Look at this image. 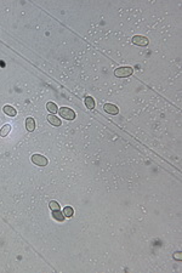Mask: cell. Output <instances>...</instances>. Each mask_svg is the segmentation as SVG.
<instances>
[{
    "mask_svg": "<svg viewBox=\"0 0 182 273\" xmlns=\"http://www.w3.org/2000/svg\"><path fill=\"white\" fill-rule=\"evenodd\" d=\"M60 115H61V118L63 119H66V120H73L75 118V113L73 109L68 108V107H62L60 108Z\"/></svg>",
    "mask_w": 182,
    "mask_h": 273,
    "instance_id": "1",
    "label": "cell"
},
{
    "mask_svg": "<svg viewBox=\"0 0 182 273\" xmlns=\"http://www.w3.org/2000/svg\"><path fill=\"white\" fill-rule=\"evenodd\" d=\"M132 73H134V69L131 67H119L114 71L115 76H118V78H126V76H130Z\"/></svg>",
    "mask_w": 182,
    "mask_h": 273,
    "instance_id": "2",
    "label": "cell"
},
{
    "mask_svg": "<svg viewBox=\"0 0 182 273\" xmlns=\"http://www.w3.org/2000/svg\"><path fill=\"white\" fill-rule=\"evenodd\" d=\"M32 163L38 165V166H46L49 160L46 159V157H44L41 154H33L32 155Z\"/></svg>",
    "mask_w": 182,
    "mask_h": 273,
    "instance_id": "3",
    "label": "cell"
},
{
    "mask_svg": "<svg viewBox=\"0 0 182 273\" xmlns=\"http://www.w3.org/2000/svg\"><path fill=\"white\" fill-rule=\"evenodd\" d=\"M132 43L135 45H138V46H147L148 45V39L146 36H142V35H135L132 38Z\"/></svg>",
    "mask_w": 182,
    "mask_h": 273,
    "instance_id": "4",
    "label": "cell"
},
{
    "mask_svg": "<svg viewBox=\"0 0 182 273\" xmlns=\"http://www.w3.org/2000/svg\"><path fill=\"white\" fill-rule=\"evenodd\" d=\"M105 111L108 113V114H112V115H115V114H118L119 113V108L116 107L115 105H112V103H107V105H105Z\"/></svg>",
    "mask_w": 182,
    "mask_h": 273,
    "instance_id": "5",
    "label": "cell"
},
{
    "mask_svg": "<svg viewBox=\"0 0 182 273\" xmlns=\"http://www.w3.org/2000/svg\"><path fill=\"white\" fill-rule=\"evenodd\" d=\"M47 122H49L51 125H54V126H60V125H61L60 118H57V116L54 115V114H51V115L47 116Z\"/></svg>",
    "mask_w": 182,
    "mask_h": 273,
    "instance_id": "6",
    "label": "cell"
},
{
    "mask_svg": "<svg viewBox=\"0 0 182 273\" xmlns=\"http://www.w3.org/2000/svg\"><path fill=\"white\" fill-rule=\"evenodd\" d=\"M3 111H4V113H5L6 115H9V116H15V115L17 114L16 109L12 107V106H9V105H6V106L3 108Z\"/></svg>",
    "mask_w": 182,
    "mask_h": 273,
    "instance_id": "7",
    "label": "cell"
},
{
    "mask_svg": "<svg viewBox=\"0 0 182 273\" xmlns=\"http://www.w3.org/2000/svg\"><path fill=\"white\" fill-rule=\"evenodd\" d=\"M25 129H27L28 131H34L35 122H34L33 118H27V119H25Z\"/></svg>",
    "mask_w": 182,
    "mask_h": 273,
    "instance_id": "8",
    "label": "cell"
},
{
    "mask_svg": "<svg viewBox=\"0 0 182 273\" xmlns=\"http://www.w3.org/2000/svg\"><path fill=\"white\" fill-rule=\"evenodd\" d=\"M11 125L10 124H6V125H4L1 129H0V136L1 137H5V136H7L9 134H10V131H11Z\"/></svg>",
    "mask_w": 182,
    "mask_h": 273,
    "instance_id": "9",
    "label": "cell"
},
{
    "mask_svg": "<svg viewBox=\"0 0 182 273\" xmlns=\"http://www.w3.org/2000/svg\"><path fill=\"white\" fill-rule=\"evenodd\" d=\"M85 106L89 109H94L95 108V100L91 97V96H86L85 97Z\"/></svg>",
    "mask_w": 182,
    "mask_h": 273,
    "instance_id": "10",
    "label": "cell"
},
{
    "mask_svg": "<svg viewBox=\"0 0 182 273\" xmlns=\"http://www.w3.org/2000/svg\"><path fill=\"white\" fill-rule=\"evenodd\" d=\"M46 108H47V111H49L50 113H52V114H55V113H57V112H58V107L55 105L54 102H47Z\"/></svg>",
    "mask_w": 182,
    "mask_h": 273,
    "instance_id": "11",
    "label": "cell"
},
{
    "mask_svg": "<svg viewBox=\"0 0 182 273\" xmlns=\"http://www.w3.org/2000/svg\"><path fill=\"white\" fill-rule=\"evenodd\" d=\"M52 217L57 221H60V222H62V221L64 220V215L63 213H61L60 210H52Z\"/></svg>",
    "mask_w": 182,
    "mask_h": 273,
    "instance_id": "12",
    "label": "cell"
},
{
    "mask_svg": "<svg viewBox=\"0 0 182 273\" xmlns=\"http://www.w3.org/2000/svg\"><path fill=\"white\" fill-rule=\"evenodd\" d=\"M73 214H74V211H73V209H72L71 206H66V207L63 209V215H64V217H72Z\"/></svg>",
    "mask_w": 182,
    "mask_h": 273,
    "instance_id": "13",
    "label": "cell"
},
{
    "mask_svg": "<svg viewBox=\"0 0 182 273\" xmlns=\"http://www.w3.org/2000/svg\"><path fill=\"white\" fill-rule=\"evenodd\" d=\"M49 206H50L51 210H60V204L57 202H55V200H51L49 203Z\"/></svg>",
    "mask_w": 182,
    "mask_h": 273,
    "instance_id": "14",
    "label": "cell"
},
{
    "mask_svg": "<svg viewBox=\"0 0 182 273\" xmlns=\"http://www.w3.org/2000/svg\"><path fill=\"white\" fill-rule=\"evenodd\" d=\"M174 258H176V260H178V261H181V260H182V254H181V251L175 253V254H174Z\"/></svg>",
    "mask_w": 182,
    "mask_h": 273,
    "instance_id": "15",
    "label": "cell"
}]
</instances>
